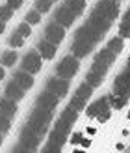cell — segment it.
<instances>
[{"mask_svg":"<svg viewBox=\"0 0 130 153\" xmlns=\"http://www.w3.org/2000/svg\"><path fill=\"white\" fill-rule=\"evenodd\" d=\"M52 112L54 110L43 108V106H37V105H35V108L30 112L26 125L30 129H34V131L39 134V138H43V136L47 134V129H48L50 121H52Z\"/></svg>","mask_w":130,"mask_h":153,"instance_id":"cell-1","label":"cell"},{"mask_svg":"<svg viewBox=\"0 0 130 153\" xmlns=\"http://www.w3.org/2000/svg\"><path fill=\"white\" fill-rule=\"evenodd\" d=\"M41 140L43 138H39V134H37L34 129H30L28 125H24L22 131H21L19 142L15 144V151H34V149H37V146H39Z\"/></svg>","mask_w":130,"mask_h":153,"instance_id":"cell-2","label":"cell"},{"mask_svg":"<svg viewBox=\"0 0 130 153\" xmlns=\"http://www.w3.org/2000/svg\"><path fill=\"white\" fill-rule=\"evenodd\" d=\"M86 26L91 30V32H93V36L97 37V39L101 41V39H102V36L110 30L112 21H110V19H106V17H102V15H97V13L91 11L89 19L86 21Z\"/></svg>","mask_w":130,"mask_h":153,"instance_id":"cell-3","label":"cell"},{"mask_svg":"<svg viewBox=\"0 0 130 153\" xmlns=\"http://www.w3.org/2000/svg\"><path fill=\"white\" fill-rule=\"evenodd\" d=\"M110 65H112V64L104 62V60L95 58V60H93V64H91V69H89V71H87V75H86V82H89L93 88H97L98 84L102 82V76L108 73Z\"/></svg>","mask_w":130,"mask_h":153,"instance_id":"cell-4","label":"cell"},{"mask_svg":"<svg viewBox=\"0 0 130 153\" xmlns=\"http://www.w3.org/2000/svg\"><path fill=\"white\" fill-rule=\"evenodd\" d=\"M97 41L91 39L87 36H80V34H74V39H73V45H71V51L76 58H86L91 51L95 49Z\"/></svg>","mask_w":130,"mask_h":153,"instance_id":"cell-5","label":"cell"},{"mask_svg":"<svg viewBox=\"0 0 130 153\" xmlns=\"http://www.w3.org/2000/svg\"><path fill=\"white\" fill-rule=\"evenodd\" d=\"M78 60L80 58H76L74 54L62 58V62L56 65V75L62 76V79H71V76H74L76 73H78V67H80Z\"/></svg>","mask_w":130,"mask_h":153,"instance_id":"cell-6","label":"cell"},{"mask_svg":"<svg viewBox=\"0 0 130 153\" xmlns=\"http://www.w3.org/2000/svg\"><path fill=\"white\" fill-rule=\"evenodd\" d=\"M71 131H67V129H62V127H54L52 129V133L48 136V140H47V148L45 149H48V151H59L63 148V144L67 140V136Z\"/></svg>","mask_w":130,"mask_h":153,"instance_id":"cell-7","label":"cell"},{"mask_svg":"<svg viewBox=\"0 0 130 153\" xmlns=\"http://www.w3.org/2000/svg\"><path fill=\"white\" fill-rule=\"evenodd\" d=\"M41 62H43V56L39 54V51H30L21 60V69H24V71L34 75L41 69Z\"/></svg>","mask_w":130,"mask_h":153,"instance_id":"cell-8","label":"cell"},{"mask_svg":"<svg viewBox=\"0 0 130 153\" xmlns=\"http://www.w3.org/2000/svg\"><path fill=\"white\" fill-rule=\"evenodd\" d=\"M93 13L102 15V17L113 21V19H117V15H119V7L115 4V0H98L97 6L93 7Z\"/></svg>","mask_w":130,"mask_h":153,"instance_id":"cell-9","label":"cell"},{"mask_svg":"<svg viewBox=\"0 0 130 153\" xmlns=\"http://www.w3.org/2000/svg\"><path fill=\"white\" fill-rule=\"evenodd\" d=\"M91 94H93V86H91L89 82H84L78 86V90H76V94L73 97V101H71V106H74V108H84L87 103V99L91 97Z\"/></svg>","mask_w":130,"mask_h":153,"instance_id":"cell-10","label":"cell"},{"mask_svg":"<svg viewBox=\"0 0 130 153\" xmlns=\"http://www.w3.org/2000/svg\"><path fill=\"white\" fill-rule=\"evenodd\" d=\"M45 90L56 94L59 99H62V97L67 95V91H69V79H62V76H58V79H50L47 84H45Z\"/></svg>","mask_w":130,"mask_h":153,"instance_id":"cell-11","label":"cell"},{"mask_svg":"<svg viewBox=\"0 0 130 153\" xmlns=\"http://www.w3.org/2000/svg\"><path fill=\"white\" fill-rule=\"evenodd\" d=\"M45 37H47L48 41L52 43H62L63 37H65V26H62L59 22H50V25H47V28H45Z\"/></svg>","mask_w":130,"mask_h":153,"instance_id":"cell-12","label":"cell"},{"mask_svg":"<svg viewBox=\"0 0 130 153\" xmlns=\"http://www.w3.org/2000/svg\"><path fill=\"white\" fill-rule=\"evenodd\" d=\"M78 108H74V106H71L69 105L67 108L62 112V116H59V120H58V127H62V129H67V131H71V127H73V123L76 121V118H78Z\"/></svg>","mask_w":130,"mask_h":153,"instance_id":"cell-13","label":"cell"},{"mask_svg":"<svg viewBox=\"0 0 130 153\" xmlns=\"http://www.w3.org/2000/svg\"><path fill=\"white\" fill-rule=\"evenodd\" d=\"M35 105H37V106H43V108H48V110H54L56 106L59 105V97H58L56 94H52V91L45 90L43 94H39Z\"/></svg>","mask_w":130,"mask_h":153,"instance_id":"cell-14","label":"cell"},{"mask_svg":"<svg viewBox=\"0 0 130 153\" xmlns=\"http://www.w3.org/2000/svg\"><path fill=\"white\" fill-rule=\"evenodd\" d=\"M74 17H76V15H74L71 10H69L65 4H63V6H59L58 10H56V13H54V21L59 22V25L65 26V28H67V26H71L73 22H74Z\"/></svg>","mask_w":130,"mask_h":153,"instance_id":"cell-15","label":"cell"},{"mask_svg":"<svg viewBox=\"0 0 130 153\" xmlns=\"http://www.w3.org/2000/svg\"><path fill=\"white\" fill-rule=\"evenodd\" d=\"M108 106H112V103H110V95H104V97H101V99H97L95 103H91L89 106H87V116L89 118H97L98 114H101L102 110H106Z\"/></svg>","mask_w":130,"mask_h":153,"instance_id":"cell-16","label":"cell"},{"mask_svg":"<svg viewBox=\"0 0 130 153\" xmlns=\"http://www.w3.org/2000/svg\"><path fill=\"white\" fill-rule=\"evenodd\" d=\"M24 91L26 90H22L21 86L15 80H11V82H7L6 84V90H4V97H7V99H11V101H15V103H19L22 97H24Z\"/></svg>","mask_w":130,"mask_h":153,"instance_id":"cell-17","label":"cell"},{"mask_svg":"<svg viewBox=\"0 0 130 153\" xmlns=\"http://www.w3.org/2000/svg\"><path fill=\"white\" fill-rule=\"evenodd\" d=\"M37 51H39V54L45 60H50L56 54V43H52V41H48L47 37H45V39H41L39 45H37Z\"/></svg>","mask_w":130,"mask_h":153,"instance_id":"cell-18","label":"cell"},{"mask_svg":"<svg viewBox=\"0 0 130 153\" xmlns=\"http://www.w3.org/2000/svg\"><path fill=\"white\" fill-rule=\"evenodd\" d=\"M17 114V103L11 101L7 97H2L0 99V116H6V118H11Z\"/></svg>","mask_w":130,"mask_h":153,"instance_id":"cell-19","label":"cell"},{"mask_svg":"<svg viewBox=\"0 0 130 153\" xmlns=\"http://www.w3.org/2000/svg\"><path fill=\"white\" fill-rule=\"evenodd\" d=\"M13 80L19 84V86L22 88V90H30L34 86V79H32V73H28V71H24V69H21V71H17L13 75Z\"/></svg>","mask_w":130,"mask_h":153,"instance_id":"cell-20","label":"cell"},{"mask_svg":"<svg viewBox=\"0 0 130 153\" xmlns=\"http://www.w3.org/2000/svg\"><path fill=\"white\" fill-rule=\"evenodd\" d=\"M65 6L74 15H80L84 10H86V0H65Z\"/></svg>","mask_w":130,"mask_h":153,"instance_id":"cell-21","label":"cell"},{"mask_svg":"<svg viewBox=\"0 0 130 153\" xmlns=\"http://www.w3.org/2000/svg\"><path fill=\"white\" fill-rule=\"evenodd\" d=\"M15 62H17V52H15V51L2 52V56H0V64H2L4 67H11Z\"/></svg>","mask_w":130,"mask_h":153,"instance_id":"cell-22","label":"cell"},{"mask_svg":"<svg viewBox=\"0 0 130 153\" xmlns=\"http://www.w3.org/2000/svg\"><path fill=\"white\" fill-rule=\"evenodd\" d=\"M110 51H113L115 54H119L121 51H123V47H125V43H123V37L121 36H117V37H112V39L108 41V45H106Z\"/></svg>","mask_w":130,"mask_h":153,"instance_id":"cell-23","label":"cell"},{"mask_svg":"<svg viewBox=\"0 0 130 153\" xmlns=\"http://www.w3.org/2000/svg\"><path fill=\"white\" fill-rule=\"evenodd\" d=\"M24 39H26V37H22L17 30H15V32L10 36V39H7V41H10L11 47H22V45H24Z\"/></svg>","mask_w":130,"mask_h":153,"instance_id":"cell-24","label":"cell"},{"mask_svg":"<svg viewBox=\"0 0 130 153\" xmlns=\"http://www.w3.org/2000/svg\"><path fill=\"white\" fill-rule=\"evenodd\" d=\"M13 11H15V10H13V7H11L10 4H4L2 7H0V19L7 22V21H10V19L13 17Z\"/></svg>","mask_w":130,"mask_h":153,"instance_id":"cell-25","label":"cell"},{"mask_svg":"<svg viewBox=\"0 0 130 153\" xmlns=\"http://www.w3.org/2000/svg\"><path fill=\"white\" fill-rule=\"evenodd\" d=\"M24 19H26V22H30V25H37V22L41 21V13L34 7V10H30V11L26 13V17H24Z\"/></svg>","mask_w":130,"mask_h":153,"instance_id":"cell-26","label":"cell"},{"mask_svg":"<svg viewBox=\"0 0 130 153\" xmlns=\"http://www.w3.org/2000/svg\"><path fill=\"white\" fill-rule=\"evenodd\" d=\"M52 6V0H35V10L39 13H47Z\"/></svg>","mask_w":130,"mask_h":153,"instance_id":"cell-27","label":"cell"},{"mask_svg":"<svg viewBox=\"0 0 130 153\" xmlns=\"http://www.w3.org/2000/svg\"><path fill=\"white\" fill-rule=\"evenodd\" d=\"M15 30H17V32H19L22 37H28L30 34H32V28H30V22H26V21H24V22H21V25H19L17 28H15Z\"/></svg>","mask_w":130,"mask_h":153,"instance_id":"cell-28","label":"cell"},{"mask_svg":"<svg viewBox=\"0 0 130 153\" xmlns=\"http://www.w3.org/2000/svg\"><path fill=\"white\" fill-rule=\"evenodd\" d=\"M11 129V118H6V116H0V133L6 134L7 131Z\"/></svg>","mask_w":130,"mask_h":153,"instance_id":"cell-29","label":"cell"},{"mask_svg":"<svg viewBox=\"0 0 130 153\" xmlns=\"http://www.w3.org/2000/svg\"><path fill=\"white\" fill-rule=\"evenodd\" d=\"M110 116H112V106H108L106 110H102V112L97 116V120L101 121V123H104V121H108V120H110Z\"/></svg>","mask_w":130,"mask_h":153,"instance_id":"cell-30","label":"cell"},{"mask_svg":"<svg viewBox=\"0 0 130 153\" xmlns=\"http://www.w3.org/2000/svg\"><path fill=\"white\" fill-rule=\"evenodd\" d=\"M119 36L123 37H130V25H126V22H121V26H119Z\"/></svg>","mask_w":130,"mask_h":153,"instance_id":"cell-31","label":"cell"},{"mask_svg":"<svg viewBox=\"0 0 130 153\" xmlns=\"http://www.w3.org/2000/svg\"><path fill=\"white\" fill-rule=\"evenodd\" d=\"M82 138H84V134H82V133H74V134L71 136V142L76 146V144H80V142H82Z\"/></svg>","mask_w":130,"mask_h":153,"instance_id":"cell-32","label":"cell"},{"mask_svg":"<svg viewBox=\"0 0 130 153\" xmlns=\"http://www.w3.org/2000/svg\"><path fill=\"white\" fill-rule=\"evenodd\" d=\"M7 4H10L13 10H19V7L22 6V0H7Z\"/></svg>","mask_w":130,"mask_h":153,"instance_id":"cell-33","label":"cell"},{"mask_svg":"<svg viewBox=\"0 0 130 153\" xmlns=\"http://www.w3.org/2000/svg\"><path fill=\"white\" fill-rule=\"evenodd\" d=\"M121 22H126V25H130V10L123 15V19H121Z\"/></svg>","mask_w":130,"mask_h":153,"instance_id":"cell-34","label":"cell"},{"mask_svg":"<svg viewBox=\"0 0 130 153\" xmlns=\"http://www.w3.org/2000/svg\"><path fill=\"white\" fill-rule=\"evenodd\" d=\"M80 144H82V148H89L91 140H89V138H82V142H80Z\"/></svg>","mask_w":130,"mask_h":153,"instance_id":"cell-35","label":"cell"},{"mask_svg":"<svg viewBox=\"0 0 130 153\" xmlns=\"http://www.w3.org/2000/svg\"><path fill=\"white\" fill-rule=\"evenodd\" d=\"M4 30H6V21L0 19V34H4Z\"/></svg>","mask_w":130,"mask_h":153,"instance_id":"cell-36","label":"cell"},{"mask_svg":"<svg viewBox=\"0 0 130 153\" xmlns=\"http://www.w3.org/2000/svg\"><path fill=\"white\" fill-rule=\"evenodd\" d=\"M6 76V71H4V67H2V64H0V80H2Z\"/></svg>","mask_w":130,"mask_h":153,"instance_id":"cell-37","label":"cell"},{"mask_svg":"<svg viewBox=\"0 0 130 153\" xmlns=\"http://www.w3.org/2000/svg\"><path fill=\"white\" fill-rule=\"evenodd\" d=\"M95 131H97V129H95V127H87V133H89L91 136H93V134H95Z\"/></svg>","mask_w":130,"mask_h":153,"instance_id":"cell-38","label":"cell"},{"mask_svg":"<svg viewBox=\"0 0 130 153\" xmlns=\"http://www.w3.org/2000/svg\"><path fill=\"white\" fill-rule=\"evenodd\" d=\"M2 140H4V134H2V133H0V144H2Z\"/></svg>","mask_w":130,"mask_h":153,"instance_id":"cell-39","label":"cell"},{"mask_svg":"<svg viewBox=\"0 0 130 153\" xmlns=\"http://www.w3.org/2000/svg\"><path fill=\"white\" fill-rule=\"evenodd\" d=\"M128 120H130V114H128Z\"/></svg>","mask_w":130,"mask_h":153,"instance_id":"cell-40","label":"cell"},{"mask_svg":"<svg viewBox=\"0 0 130 153\" xmlns=\"http://www.w3.org/2000/svg\"><path fill=\"white\" fill-rule=\"evenodd\" d=\"M52 2H56V0H52Z\"/></svg>","mask_w":130,"mask_h":153,"instance_id":"cell-41","label":"cell"},{"mask_svg":"<svg viewBox=\"0 0 130 153\" xmlns=\"http://www.w3.org/2000/svg\"><path fill=\"white\" fill-rule=\"evenodd\" d=\"M115 2H117V0H115Z\"/></svg>","mask_w":130,"mask_h":153,"instance_id":"cell-42","label":"cell"}]
</instances>
